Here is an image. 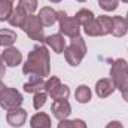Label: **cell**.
Instances as JSON below:
<instances>
[{"label": "cell", "instance_id": "14", "mask_svg": "<svg viewBox=\"0 0 128 128\" xmlns=\"http://www.w3.org/2000/svg\"><path fill=\"white\" fill-rule=\"evenodd\" d=\"M24 91L28 94H37L45 91V80L40 76H30L28 82L24 84Z\"/></svg>", "mask_w": 128, "mask_h": 128}, {"label": "cell", "instance_id": "23", "mask_svg": "<svg viewBox=\"0 0 128 128\" xmlns=\"http://www.w3.org/2000/svg\"><path fill=\"white\" fill-rule=\"evenodd\" d=\"M14 10V6H12V2H4V3H0V21H8L10 14Z\"/></svg>", "mask_w": 128, "mask_h": 128}, {"label": "cell", "instance_id": "12", "mask_svg": "<svg viewBox=\"0 0 128 128\" xmlns=\"http://www.w3.org/2000/svg\"><path fill=\"white\" fill-rule=\"evenodd\" d=\"M45 43L55 52V54H63L66 49V40L61 34H51L45 37Z\"/></svg>", "mask_w": 128, "mask_h": 128}, {"label": "cell", "instance_id": "26", "mask_svg": "<svg viewBox=\"0 0 128 128\" xmlns=\"http://www.w3.org/2000/svg\"><path fill=\"white\" fill-rule=\"evenodd\" d=\"M98 4H100L101 9H104L107 12H112V10L118 9L119 0H98Z\"/></svg>", "mask_w": 128, "mask_h": 128}, {"label": "cell", "instance_id": "6", "mask_svg": "<svg viewBox=\"0 0 128 128\" xmlns=\"http://www.w3.org/2000/svg\"><path fill=\"white\" fill-rule=\"evenodd\" d=\"M22 30L24 33L33 39V40H37V42H45V34H43V24L40 22L39 16L37 15H28L24 26H22Z\"/></svg>", "mask_w": 128, "mask_h": 128}, {"label": "cell", "instance_id": "35", "mask_svg": "<svg viewBox=\"0 0 128 128\" xmlns=\"http://www.w3.org/2000/svg\"><path fill=\"white\" fill-rule=\"evenodd\" d=\"M78 2H86V0H78Z\"/></svg>", "mask_w": 128, "mask_h": 128}, {"label": "cell", "instance_id": "30", "mask_svg": "<svg viewBox=\"0 0 128 128\" xmlns=\"http://www.w3.org/2000/svg\"><path fill=\"white\" fill-rule=\"evenodd\" d=\"M122 98H124L125 101H128V90H125V91L122 92Z\"/></svg>", "mask_w": 128, "mask_h": 128}, {"label": "cell", "instance_id": "16", "mask_svg": "<svg viewBox=\"0 0 128 128\" xmlns=\"http://www.w3.org/2000/svg\"><path fill=\"white\" fill-rule=\"evenodd\" d=\"M128 33V22L127 20L121 15H116L113 16V30H112V34L115 37H122Z\"/></svg>", "mask_w": 128, "mask_h": 128}, {"label": "cell", "instance_id": "31", "mask_svg": "<svg viewBox=\"0 0 128 128\" xmlns=\"http://www.w3.org/2000/svg\"><path fill=\"white\" fill-rule=\"evenodd\" d=\"M49 2H51V3H60L61 0H49Z\"/></svg>", "mask_w": 128, "mask_h": 128}, {"label": "cell", "instance_id": "32", "mask_svg": "<svg viewBox=\"0 0 128 128\" xmlns=\"http://www.w3.org/2000/svg\"><path fill=\"white\" fill-rule=\"evenodd\" d=\"M4 2H14V0H0V3H4Z\"/></svg>", "mask_w": 128, "mask_h": 128}, {"label": "cell", "instance_id": "7", "mask_svg": "<svg viewBox=\"0 0 128 128\" xmlns=\"http://www.w3.org/2000/svg\"><path fill=\"white\" fill-rule=\"evenodd\" d=\"M2 60H3L4 66H8V67H16L22 61V54L20 49L9 46L2 52Z\"/></svg>", "mask_w": 128, "mask_h": 128}, {"label": "cell", "instance_id": "4", "mask_svg": "<svg viewBox=\"0 0 128 128\" xmlns=\"http://www.w3.org/2000/svg\"><path fill=\"white\" fill-rule=\"evenodd\" d=\"M22 104V96L18 90L6 86L0 80V107L4 110L16 109Z\"/></svg>", "mask_w": 128, "mask_h": 128}, {"label": "cell", "instance_id": "33", "mask_svg": "<svg viewBox=\"0 0 128 128\" xmlns=\"http://www.w3.org/2000/svg\"><path fill=\"white\" fill-rule=\"evenodd\" d=\"M119 2H124V3H128V0H119Z\"/></svg>", "mask_w": 128, "mask_h": 128}, {"label": "cell", "instance_id": "20", "mask_svg": "<svg viewBox=\"0 0 128 128\" xmlns=\"http://www.w3.org/2000/svg\"><path fill=\"white\" fill-rule=\"evenodd\" d=\"M74 98H76V101L78 103H88L90 100H91V90L86 86V85H80V86H78V90H76V92H74Z\"/></svg>", "mask_w": 128, "mask_h": 128}, {"label": "cell", "instance_id": "24", "mask_svg": "<svg viewBox=\"0 0 128 128\" xmlns=\"http://www.w3.org/2000/svg\"><path fill=\"white\" fill-rule=\"evenodd\" d=\"M37 0H18V6L22 8L28 15H32L33 12L37 9Z\"/></svg>", "mask_w": 128, "mask_h": 128}, {"label": "cell", "instance_id": "15", "mask_svg": "<svg viewBox=\"0 0 128 128\" xmlns=\"http://www.w3.org/2000/svg\"><path fill=\"white\" fill-rule=\"evenodd\" d=\"M30 127L32 128H51V118L45 112H37L34 113L30 119Z\"/></svg>", "mask_w": 128, "mask_h": 128}, {"label": "cell", "instance_id": "2", "mask_svg": "<svg viewBox=\"0 0 128 128\" xmlns=\"http://www.w3.org/2000/svg\"><path fill=\"white\" fill-rule=\"evenodd\" d=\"M85 54H86V45H85V40L82 39L80 34L76 36V37H72L70 45L66 46V49H64L66 61H67V64H70L73 67L80 64V61L85 57Z\"/></svg>", "mask_w": 128, "mask_h": 128}, {"label": "cell", "instance_id": "19", "mask_svg": "<svg viewBox=\"0 0 128 128\" xmlns=\"http://www.w3.org/2000/svg\"><path fill=\"white\" fill-rule=\"evenodd\" d=\"M48 96L51 97L54 101H58V100H67L68 96H70V88L67 86V85H63V84H60L58 86H55Z\"/></svg>", "mask_w": 128, "mask_h": 128}, {"label": "cell", "instance_id": "10", "mask_svg": "<svg viewBox=\"0 0 128 128\" xmlns=\"http://www.w3.org/2000/svg\"><path fill=\"white\" fill-rule=\"evenodd\" d=\"M115 90H116L115 84L109 78H103V79L97 80V84H96V94L100 98H106V97L112 96Z\"/></svg>", "mask_w": 128, "mask_h": 128}, {"label": "cell", "instance_id": "34", "mask_svg": "<svg viewBox=\"0 0 128 128\" xmlns=\"http://www.w3.org/2000/svg\"><path fill=\"white\" fill-rule=\"evenodd\" d=\"M125 20H127V22H128V12H127V16H125Z\"/></svg>", "mask_w": 128, "mask_h": 128}, {"label": "cell", "instance_id": "27", "mask_svg": "<svg viewBox=\"0 0 128 128\" xmlns=\"http://www.w3.org/2000/svg\"><path fill=\"white\" fill-rule=\"evenodd\" d=\"M57 128H73V121L63 119V121H60V124H58V127Z\"/></svg>", "mask_w": 128, "mask_h": 128}, {"label": "cell", "instance_id": "9", "mask_svg": "<svg viewBox=\"0 0 128 128\" xmlns=\"http://www.w3.org/2000/svg\"><path fill=\"white\" fill-rule=\"evenodd\" d=\"M51 112L52 115L58 119V121H63L67 119L72 113V106L67 100H58V101H54L52 106H51Z\"/></svg>", "mask_w": 128, "mask_h": 128}, {"label": "cell", "instance_id": "5", "mask_svg": "<svg viewBox=\"0 0 128 128\" xmlns=\"http://www.w3.org/2000/svg\"><path fill=\"white\" fill-rule=\"evenodd\" d=\"M57 18H58V24H60V32L64 36H67L70 39L79 36L80 26L74 16H68L64 10H57Z\"/></svg>", "mask_w": 128, "mask_h": 128}, {"label": "cell", "instance_id": "17", "mask_svg": "<svg viewBox=\"0 0 128 128\" xmlns=\"http://www.w3.org/2000/svg\"><path fill=\"white\" fill-rule=\"evenodd\" d=\"M16 42V33L10 28H2L0 30V46L9 48Z\"/></svg>", "mask_w": 128, "mask_h": 128}, {"label": "cell", "instance_id": "3", "mask_svg": "<svg viewBox=\"0 0 128 128\" xmlns=\"http://www.w3.org/2000/svg\"><path fill=\"white\" fill-rule=\"evenodd\" d=\"M110 79L121 92L128 90V63L124 58H116L110 67Z\"/></svg>", "mask_w": 128, "mask_h": 128}, {"label": "cell", "instance_id": "22", "mask_svg": "<svg viewBox=\"0 0 128 128\" xmlns=\"http://www.w3.org/2000/svg\"><path fill=\"white\" fill-rule=\"evenodd\" d=\"M84 30H85V33H86L88 36H91V37L101 36V33H100V26H98L97 18H94L92 21H90L88 24H85V26H84Z\"/></svg>", "mask_w": 128, "mask_h": 128}, {"label": "cell", "instance_id": "18", "mask_svg": "<svg viewBox=\"0 0 128 128\" xmlns=\"http://www.w3.org/2000/svg\"><path fill=\"white\" fill-rule=\"evenodd\" d=\"M97 21H98V26H100L101 36H107V34L112 33V30H113V18L112 16L100 15V16H97Z\"/></svg>", "mask_w": 128, "mask_h": 128}, {"label": "cell", "instance_id": "28", "mask_svg": "<svg viewBox=\"0 0 128 128\" xmlns=\"http://www.w3.org/2000/svg\"><path fill=\"white\" fill-rule=\"evenodd\" d=\"M106 128H124V125H122L119 121H110V122L106 125Z\"/></svg>", "mask_w": 128, "mask_h": 128}, {"label": "cell", "instance_id": "13", "mask_svg": "<svg viewBox=\"0 0 128 128\" xmlns=\"http://www.w3.org/2000/svg\"><path fill=\"white\" fill-rule=\"evenodd\" d=\"M27 16H28V14H27L22 8L16 6V8H14V10H12V14H10V16H9L8 21H9V24H10L12 27L22 28V26H24Z\"/></svg>", "mask_w": 128, "mask_h": 128}, {"label": "cell", "instance_id": "11", "mask_svg": "<svg viewBox=\"0 0 128 128\" xmlns=\"http://www.w3.org/2000/svg\"><path fill=\"white\" fill-rule=\"evenodd\" d=\"M37 16H39L40 22L43 24V27H51V26H54V24L58 21V18H57V10H54V9L49 8V6L42 8Z\"/></svg>", "mask_w": 128, "mask_h": 128}, {"label": "cell", "instance_id": "29", "mask_svg": "<svg viewBox=\"0 0 128 128\" xmlns=\"http://www.w3.org/2000/svg\"><path fill=\"white\" fill-rule=\"evenodd\" d=\"M4 73H6V66H4L3 60H2V55H0V78H3Z\"/></svg>", "mask_w": 128, "mask_h": 128}, {"label": "cell", "instance_id": "1", "mask_svg": "<svg viewBox=\"0 0 128 128\" xmlns=\"http://www.w3.org/2000/svg\"><path fill=\"white\" fill-rule=\"evenodd\" d=\"M51 58L48 48L43 45H37L28 52V57L22 66V73L27 76H40L46 78L51 72Z\"/></svg>", "mask_w": 128, "mask_h": 128}, {"label": "cell", "instance_id": "25", "mask_svg": "<svg viewBox=\"0 0 128 128\" xmlns=\"http://www.w3.org/2000/svg\"><path fill=\"white\" fill-rule=\"evenodd\" d=\"M46 98H48V94H46L45 91L34 94V98H33V106H34V109L39 110L40 107H43L45 103H46Z\"/></svg>", "mask_w": 128, "mask_h": 128}, {"label": "cell", "instance_id": "8", "mask_svg": "<svg viewBox=\"0 0 128 128\" xmlns=\"http://www.w3.org/2000/svg\"><path fill=\"white\" fill-rule=\"evenodd\" d=\"M6 121L10 127L20 128L22 127L27 121V112L21 107H16V109H12V110H8L6 113Z\"/></svg>", "mask_w": 128, "mask_h": 128}, {"label": "cell", "instance_id": "21", "mask_svg": "<svg viewBox=\"0 0 128 128\" xmlns=\"http://www.w3.org/2000/svg\"><path fill=\"white\" fill-rule=\"evenodd\" d=\"M74 18H76V21L79 22V26H82V27H84L85 24H88L90 21H92L96 16H94L92 10H90V9H80V10H78V12H76Z\"/></svg>", "mask_w": 128, "mask_h": 128}]
</instances>
